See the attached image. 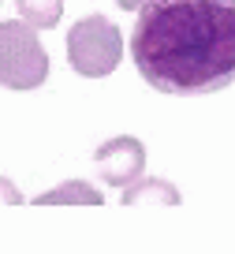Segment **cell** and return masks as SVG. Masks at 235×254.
<instances>
[{"label":"cell","instance_id":"cell-9","mask_svg":"<svg viewBox=\"0 0 235 254\" xmlns=\"http://www.w3.org/2000/svg\"><path fill=\"white\" fill-rule=\"evenodd\" d=\"M116 4H119V8H127V11H138L146 0H116Z\"/></svg>","mask_w":235,"mask_h":254},{"label":"cell","instance_id":"cell-4","mask_svg":"<svg viewBox=\"0 0 235 254\" xmlns=\"http://www.w3.org/2000/svg\"><path fill=\"white\" fill-rule=\"evenodd\" d=\"M94 165H97V172H101L105 183L127 187V183H134L142 176V168H146V146H142L138 138H131V135L109 138L105 146H97Z\"/></svg>","mask_w":235,"mask_h":254},{"label":"cell","instance_id":"cell-2","mask_svg":"<svg viewBox=\"0 0 235 254\" xmlns=\"http://www.w3.org/2000/svg\"><path fill=\"white\" fill-rule=\"evenodd\" d=\"M63 49H67L71 71H78L82 79H105L123 60V34H119V26L112 19L86 15L67 30Z\"/></svg>","mask_w":235,"mask_h":254},{"label":"cell","instance_id":"cell-3","mask_svg":"<svg viewBox=\"0 0 235 254\" xmlns=\"http://www.w3.org/2000/svg\"><path fill=\"white\" fill-rule=\"evenodd\" d=\"M49 79V53L38 41V26L26 19L0 23V86L38 90Z\"/></svg>","mask_w":235,"mask_h":254},{"label":"cell","instance_id":"cell-8","mask_svg":"<svg viewBox=\"0 0 235 254\" xmlns=\"http://www.w3.org/2000/svg\"><path fill=\"white\" fill-rule=\"evenodd\" d=\"M0 202H11V206H19V202H23V194L15 190V183L4 180V176H0Z\"/></svg>","mask_w":235,"mask_h":254},{"label":"cell","instance_id":"cell-5","mask_svg":"<svg viewBox=\"0 0 235 254\" xmlns=\"http://www.w3.org/2000/svg\"><path fill=\"white\" fill-rule=\"evenodd\" d=\"M146 202H165V206H179V190L168 180H142L123 187V206H146Z\"/></svg>","mask_w":235,"mask_h":254},{"label":"cell","instance_id":"cell-7","mask_svg":"<svg viewBox=\"0 0 235 254\" xmlns=\"http://www.w3.org/2000/svg\"><path fill=\"white\" fill-rule=\"evenodd\" d=\"M19 15L38 30H53L63 15V0H15Z\"/></svg>","mask_w":235,"mask_h":254},{"label":"cell","instance_id":"cell-1","mask_svg":"<svg viewBox=\"0 0 235 254\" xmlns=\"http://www.w3.org/2000/svg\"><path fill=\"white\" fill-rule=\"evenodd\" d=\"M131 60L161 94L205 97L235 82V0H146Z\"/></svg>","mask_w":235,"mask_h":254},{"label":"cell","instance_id":"cell-6","mask_svg":"<svg viewBox=\"0 0 235 254\" xmlns=\"http://www.w3.org/2000/svg\"><path fill=\"white\" fill-rule=\"evenodd\" d=\"M63 202H82V206H101V190H94L90 183L82 180H71V183H60V187L45 190L38 198V206H63Z\"/></svg>","mask_w":235,"mask_h":254}]
</instances>
